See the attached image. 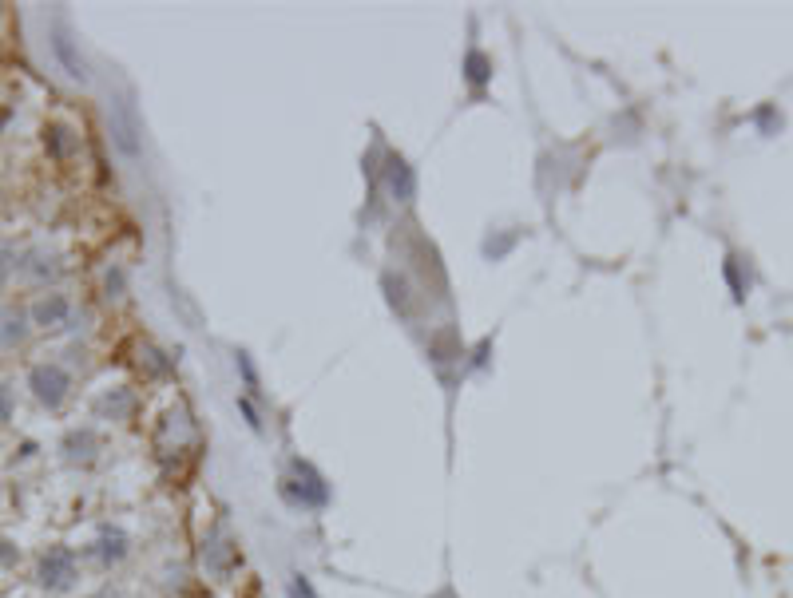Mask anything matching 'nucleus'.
Returning a JSON list of instances; mask_svg holds the SVG:
<instances>
[{
    "mask_svg": "<svg viewBox=\"0 0 793 598\" xmlns=\"http://www.w3.org/2000/svg\"><path fill=\"white\" fill-rule=\"evenodd\" d=\"M108 119H112L115 147H119L127 159H135V155H139V119H135L131 103H127V100H112V107H108Z\"/></svg>",
    "mask_w": 793,
    "mask_h": 598,
    "instance_id": "3",
    "label": "nucleus"
},
{
    "mask_svg": "<svg viewBox=\"0 0 793 598\" xmlns=\"http://www.w3.org/2000/svg\"><path fill=\"white\" fill-rule=\"evenodd\" d=\"M12 559V551H8V543H0V563H8Z\"/></svg>",
    "mask_w": 793,
    "mask_h": 598,
    "instance_id": "12",
    "label": "nucleus"
},
{
    "mask_svg": "<svg viewBox=\"0 0 793 598\" xmlns=\"http://www.w3.org/2000/svg\"><path fill=\"white\" fill-rule=\"evenodd\" d=\"M96 448H100V440L84 428V432H72L68 440H64V456L72 460V464H88L92 456H96Z\"/></svg>",
    "mask_w": 793,
    "mask_h": 598,
    "instance_id": "7",
    "label": "nucleus"
},
{
    "mask_svg": "<svg viewBox=\"0 0 793 598\" xmlns=\"http://www.w3.org/2000/svg\"><path fill=\"white\" fill-rule=\"evenodd\" d=\"M389 187H393L401 199H409V195H413V175L405 171V163H393V171H389Z\"/></svg>",
    "mask_w": 793,
    "mask_h": 598,
    "instance_id": "8",
    "label": "nucleus"
},
{
    "mask_svg": "<svg viewBox=\"0 0 793 598\" xmlns=\"http://www.w3.org/2000/svg\"><path fill=\"white\" fill-rule=\"evenodd\" d=\"M0 337H4L8 345L24 337V321H20V313H16V317H4V321H0Z\"/></svg>",
    "mask_w": 793,
    "mask_h": 598,
    "instance_id": "9",
    "label": "nucleus"
},
{
    "mask_svg": "<svg viewBox=\"0 0 793 598\" xmlns=\"http://www.w3.org/2000/svg\"><path fill=\"white\" fill-rule=\"evenodd\" d=\"M290 598H318V595H314V587H310V579H306V575H294V583H290Z\"/></svg>",
    "mask_w": 793,
    "mask_h": 598,
    "instance_id": "10",
    "label": "nucleus"
},
{
    "mask_svg": "<svg viewBox=\"0 0 793 598\" xmlns=\"http://www.w3.org/2000/svg\"><path fill=\"white\" fill-rule=\"evenodd\" d=\"M92 598H115L112 591H100V595H92Z\"/></svg>",
    "mask_w": 793,
    "mask_h": 598,
    "instance_id": "13",
    "label": "nucleus"
},
{
    "mask_svg": "<svg viewBox=\"0 0 793 598\" xmlns=\"http://www.w3.org/2000/svg\"><path fill=\"white\" fill-rule=\"evenodd\" d=\"M8 416H12V397H8V389L0 385V424H4Z\"/></svg>",
    "mask_w": 793,
    "mask_h": 598,
    "instance_id": "11",
    "label": "nucleus"
},
{
    "mask_svg": "<svg viewBox=\"0 0 793 598\" xmlns=\"http://www.w3.org/2000/svg\"><path fill=\"white\" fill-rule=\"evenodd\" d=\"M52 48H56V56H60V64H64V72L72 80H88V64H84V56L76 52V44H72V36L64 28L52 32Z\"/></svg>",
    "mask_w": 793,
    "mask_h": 598,
    "instance_id": "4",
    "label": "nucleus"
},
{
    "mask_svg": "<svg viewBox=\"0 0 793 598\" xmlns=\"http://www.w3.org/2000/svg\"><path fill=\"white\" fill-rule=\"evenodd\" d=\"M28 385H32L36 400L48 404V408H60L68 400V389H72V381H68V373L60 365H36L28 373Z\"/></svg>",
    "mask_w": 793,
    "mask_h": 598,
    "instance_id": "2",
    "label": "nucleus"
},
{
    "mask_svg": "<svg viewBox=\"0 0 793 598\" xmlns=\"http://www.w3.org/2000/svg\"><path fill=\"white\" fill-rule=\"evenodd\" d=\"M68 313H72V305H68V298H60V294H48V298H40L32 305V321L44 325V329H60L68 321Z\"/></svg>",
    "mask_w": 793,
    "mask_h": 598,
    "instance_id": "5",
    "label": "nucleus"
},
{
    "mask_svg": "<svg viewBox=\"0 0 793 598\" xmlns=\"http://www.w3.org/2000/svg\"><path fill=\"white\" fill-rule=\"evenodd\" d=\"M40 587H48V591H68L72 583H76V555L68 551V547H48L44 555H40Z\"/></svg>",
    "mask_w": 793,
    "mask_h": 598,
    "instance_id": "1",
    "label": "nucleus"
},
{
    "mask_svg": "<svg viewBox=\"0 0 793 598\" xmlns=\"http://www.w3.org/2000/svg\"><path fill=\"white\" fill-rule=\"evenodd\" d=\"M96 555H100V563H119L127 555V535L119 527H104L96 539Z\"/></svg>",
    "mask_w": 793,
    "mask_h": 598,
    "instance_id": "6",
    "label": "nucleus"
}]
</instances>
